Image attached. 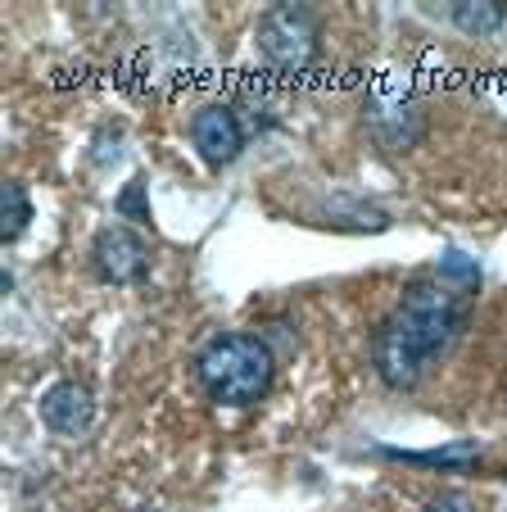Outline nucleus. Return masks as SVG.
<instances>
[{"instance_id": "f257e3e1", "label": "nucleus", "mask_w": 507, "mask_h": 512, "mask_svg": "<svg viewBox=\"0 0 507 512\" xmlns=\"http://www.w3.org/2000/svg\"><path fill=\"white\" fill-rule=\"evenodd\" d=\"M462 318H467V309H462V295L449 281H412L372 336V358L385 386H417L426 363L435 354H444L449 340L462 331Z\"/></svg>"}, {"instance_id": "f03ea898", "label": "nucleus", "mask_w": 507, "mask_h": 512, "mask_svg": "<svg viewBox=\"0 0 507 512\" xmlns=\"http://www.w3.org/2000/svg\"><path fill=\"white\" fill-rule=\"evenodd\" d=\"M195 372H200V386L209 390L213 404L227 408H249L259 404L272 386V349L263 336H249V331H231V336H218L200 349L195 358Z\"/></svg>"}, {"instance_id": "7ed1b4c3", "label": "nucleus", "mask_w": 507, "mask_h": 512, "mask_svg": "<svg viewBox=\"0 0 507 512\" xmlns=\"http://www.w3.org/2000/svg\"><path fill=\"white\" fill-rule=\"evenodd\" d=\"M254 41H259V55L268 59L272 68H308L322 50V23L308 5H272V10L259 14V28H254Z\"/></svg>"}, {"instance_id": "20e7f679", "label": "nucleus", "mask_w": 507, "mask_h": 512, "mask_svg": "<svg viewBox=\"0 0 507 512\" xmlns=\"http://www.w3.org/2000/svg\"><path fill=\"white\" fill-rule=\"evenodd\" d=\"M191 141L200 150L204 164L222 168L240 155V145H245V127H240L236 109L231 105H204L200 114L191 118Z\"/></svg>"}, {"instance_id": "39448f33", "label": "nucleus", "mask_w": 507, "mask_h": 512, "mask_svg": "<svg viewBox=\"0 0 507 512\" xmlns=\"http://www.w3.org/2000/svg\"><path fill=\"white\" fill-rule=\"evenodd\" d=\"M91 259H96V272L105 281H141L145 268H150V250L145 241L132 232V227H105L91 245Z\"/></svg>"}, {"instance_id": "423d86ee", "label": "nucleus", "mask_w": 507, "mask_h": 512, "mask_svg": "<svg viewBox=\"0 0 507 512\" xmlns=\"http://www.w3.org/2000/svg\"><path fill=\"white\" fill-rule=\"evenodd\" d=\"M91 413H96L91 390L77 386V381H59V386H50L46 395H41V417H46V426H50V431H59V435L87 431Z\"/></svg>"}, {"instance_id": "0eeeda50", "label": "nucleus", "mask_w": 507, "mask_h": 512, "mask_svg": "<svg viewBox=\"0 0 507 512\" xmlns=\"http://www.w3.org/2000/svg\"><path fill=\"white\" fill-rule=\"evenodd\" d=\"M367 123H372V132L381 136L385 145H394V150H403V145H412L421 136V118L412 114L408 105L385 109L381 100H372V105H367Z\"/></svg>"}, {"instance_id": "6e6552de", "label": "nucleus", "mask_w": 507, "mask_h": 512, "mask_svg": "<svg viewBox=\"0 0 507 512\" xmlns=\"http://www.w3.org/2000/svg\"><path fill=\"white\" fill-rule=\"evenodd\" d=\"M503 19H507V10L498 0H462V5H453V23L467 37H489V32L503 28Z\"/></svg>"}, {"instance_id": "1a4fd4ad", "label": "nucleus", "mask_w": 507, "mask_h": 512, "mask_svg": "<svg viewBox=\"0 0 507 512\" xmlns=\"http://www.w3.org/2000/svg\"><path fill=\"white\" fill-rule=\"evenodd\" d=\"M32 223V200L19 182H5L0 186V236L5 241H19L23 227Z\"/></svg>"}, {"instance_id": "9d476101", "label": "nucleus", "mask_w": 507, "mask_h": 512, "mask_svg": "<svg viewBox=\"0 0 507 512\" xmlns=\"http://www.w3.org/2000/svg\"><path fill=\"white\" fill-rule=\"evenodd\" d=\"M390 458H403V463H421V467H467L480 458L476 440H458L449 449H431V454H403V449H385Z\"/></svg>"}, {"instance_id": "9b49d317", "label": "nucleus", "mask_w": 507, "mask_h": 512, "mask_svg": "<svg viewBox=\"0 0 507 512\" xmlns=\"http://www.w3.org/2000/svg\"><path fill=\"white\" fill-rule=\"evenodd\" d=\"M426 512H476V499L467 490H440L426 503Z\"/></svg>"}, {"instance_id": "f8f14e48", "label": "nucleus", "mask_w": 507, "mask_h": 512, "mask_svg": "<svg viewBox=\"0 0 507 512\" xmlns=\"http://www.w3.org/2000/svg\"><path fill=\"white\" fill-rule=\"evenodd\" d=\"M444 272H453V277H462L467 286H476L480 281V272H476V263H467L462 254H444Z\"/></svg>"}, {"instance_id": "ddd939ff", "label": "nucleus", "mask_w": 507, "mask_h": 512, "mask_svg": "<svg viewBox=\"0 0 507 512\" xmlns=\"http://www.w3.org/2000/svg\"><path fill=\"white\" fill-rule=\"evenodd\" d=\"M118 209H123V213H132V218H150V209H145V204H141V182H132V186H127V195H123V200H118Z\"/></svg>"}]
</instances>
